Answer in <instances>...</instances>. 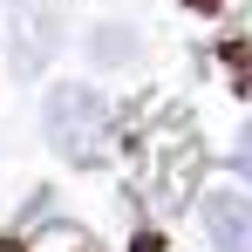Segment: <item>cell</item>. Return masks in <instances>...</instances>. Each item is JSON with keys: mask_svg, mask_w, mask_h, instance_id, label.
<instances>
[{"mask_svg": "<svg viewBox=\"0 0 252 252\" xmlns=\"http://www.w3.org/2000/svg\"><path fill=\"white\" fill-rule=\"evenodd\" d=\"M41 129H48V143H55L62 164L95 170L116 150V102L95 82H55L41 95Z\"/></svg>", "mask_w": 252, "mask_h": 252, "instance_id": "1", "label": "cell"}, {"mask_svg": "<svg viewBox=\"0 0 252 252\" xmlns=\"http://www.w3.org/2000/svg\"><path fill=\"white\" fill-rule=\"evenodd\" d=\"M198 170H205V143H198L184 123H177V129H164V136L150 143V170H143V191H150V205L170 218V211L191 198Z\"/></svg>", "mask_w": 252, "mask_h": 252, "instance_id": "2", "label": "cell"}, {"mask_svg": "<svg viewBox=\"0 0 252 252\" xmlns=\"http://www.w3.org/2000/svg\"><path fill=\"white\" fill-rule=\"evenodd\" d=\"M0 14H7V68L21 82H34L55 62V48H62V14L48 0H7Z\"/></svg>", "mask_w": 252, "mask_h": 252, "instance_id": "3", "label": "cell"}, {"mask_svg": "<svg viewBox=\"0 0 252 252\" xmlns=\"http://www.w3.org/2000/svg\"><path fill=\"white\" fill-rule=\"evenodd\" d=\"M198 225H205L211 252H252V198L232 184H211L198 198Z\"/></svg>", "mask_w": 252, "mask_h": 252, "instance_id": "4", "label": "cell"}, {"mask_svg": "<svg viewBox=\"0 0 252 252\" xmlns=\"http://www.w3.org/2000/svg\"><path fill=\"white\" fill-rule=\"evenodd\" d=\"M82 55H89L95 75H116V68H129V62L143 55V34H136L129 21H95L89 41H82Z\"/></svg>", "mask_w": 252, "mask_h": 252, "instance_id": "5", "label": "cell"}, {"mask_svg": "<svg viewBox=\"0 0 252 252\" xmlns=\"http://www.w3.org/2000/svg\"><path fill=\"white\" fill-rule=\"evenodd\" d=\"M232 170H239V177L252 184V123L239 129V143H232Z\"/></svg>", "mask_w": 252, "mask_h": 252, "instance_id": "6", "label": "cell"}, {"mask_svg": "<svg viewBox=\"0 0 252 252\" xmlns=\"http://www.w3.org/2000/svg\"><path fill=\"white\" fill-rule=\"evenodd\" d=\"M136 252H164V239L157 232H136Z\"/></svg>", "mask_w": 252, "mask_h": 252, "instance_id": "7", "label": "cell"}, {"mask_svg": "<svg viewBox=\"0 0 252 252\" xmlns=\"http://www.w3.org/2000/svg\"><path fill=\"white\" fill-rule=\"evenodd\" d=\"M184 7H191V14H218L225 0H184Z\"/></svg>", "mask_w": 252, "mask_h": 252, "instance_id": "8", "label": "cell"}, {"mask_svg": "<svg viewBox=\"0 0 252 252\" xmlns=\"http://www.w3.org/2000/svg\"><path fill=\"white\" fill-rule=\"evenodd\" d=\"M75 252H95V246H89V239H75Z\"/></svg>", "mask_w": 252, "mask_h": 252, "instance_id": "9", "label": "cell"}]
</instances>
